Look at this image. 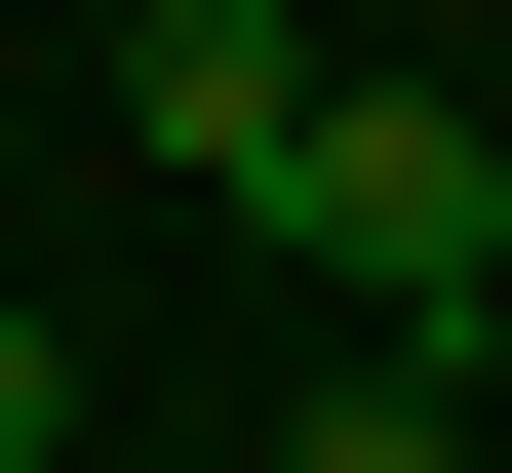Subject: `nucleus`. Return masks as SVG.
<instances>
[{
	"label": "nucleus",
	"instance_id": "obj_1",
	"mask_svg": "<svg viewBox=\"0 0 512 473\" xmlns=\"http://www.w3.org/2000/svg\"><path fill=\"white\" fill-rule=\"evenodd\" d=\"M276 237H316L355 316L434 355L473 276H512V119H473V79H316V158H276Z\"/></svg>",
	"mask_w": 512,
	"mask_h": 473
},
{
	"label": "nucleus",
	"instance_id": "obj_2",
	"mask_svg": "<svg viewBox=\"0 0 512 473\" xmlns=\"http://www.w3.org/2000/svg\"><path fill=\"white\" fill-rule=\"evenodd\" d=\"M119 158L276 237V158H316V40H276V0H158V40H119Z\"/></svg>",
	"mask_w": 512,
	"mask_h": 473
},
{
	"label": "nucleus",
	"instance_id": "obj_3",
	"mask_svg": "<svg viewBox=\"0 0 512 473\" xmlns=\"http://www.w3.org/2000/svg\"><path fill=\"white\" fill-rule=\"evenodd\" d=\"M276 473H473V434H434V355H394V395H316V434H276Z\"/></svg>",
	"mask_w": 512,
	"mask_h": 473
},
{
	"label": "nucleus",
	"instance_id": "obj_4",
	"mask_svg": "<svg viewBox=\"0 0 512 473\" xmlns=\"http://www.w3.org/2000/svg\"><path fill=\"white\" fill-rule=\"evenodd\" d=\"M0 473H79V316H0Z\"/></svg>",
	"mask_w": 512,
	"mask_h": 473
}]
</instances>
